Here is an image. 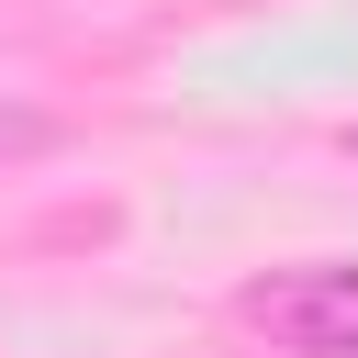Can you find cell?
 Listing matches in <instances>:
<instances>
[{"label":"cell","mask_w":358,"mask_h":358,"mask_svg":"<svg viewBox=\"0 0 358 358\" xmlns=\"http://www.w3.org/2000/svg\"><path fill=\"white\" fill-rule=\"evenodd\" d=\"M45 145H56L45 112H0V168H11V157H45Z\"/></svg>","instance_id":"2"},{"label":"cell","mask_w":358,"mask_h":358,"mask_svg":"<svg viewBox=\"0 0 358 358\" xmlns=\"http://www.w3.org/2000/svg\"><path fill=\"white\" fill-rule=\"evenodd\" d=\"M235 313L291 347V358H358V268H280V280H246Z\"/></svg>","instance_id":"1"}]
</instances>
